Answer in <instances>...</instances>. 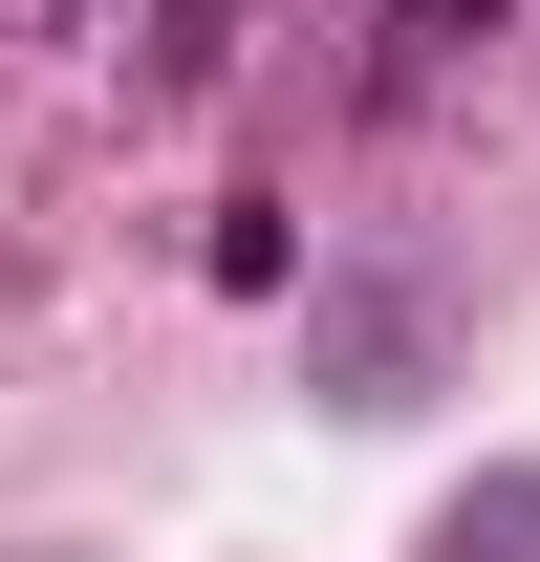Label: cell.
Here are the masks:
<instances>
[{
  "label": "cell",
  "mask_w": 540,
  "mask_h": 562,
  "mask_svg": "<svg viewBox=\"0 0 540 562\" xmlns=\"http://www.w3.org/2000/svg\"><path fill=\"white\" fill-rule=\"evenodd\" d=\"M497 44V0H390V44H368V109H432V66Z\"/></svg>",
  "instance_id": "6da1fadb"
},
{
  "label": "cell",
  "mask_w": 540,
  "mask_h": 562,
  "mask_svg": "<svg viewBox=\"0 0 540 562\" xmlns=\"http://www.w3.org/2000/svg\"><path fill=\"white\" fill-rule=\"evenodd\" d=\"M432 562H540V454H519V476H475L454 519H432Z\"/></svg>",
  "instance_id": "7a4b0ae2"
},
{
  "label": "cell",
  "mask_w": 540,
  "mask_h": 562,
  "mask_svg": "<svg viewBox=\"0 0 540 562\" xmlns=\"http://www.w3.org/2000/svg\"><path fill=\"white\" fill-rule=\"evenodd\" d=\"M238 66V0H151V87H216Z\"/></svg>",
  "instance_id": "3957f363"
},
{
  "label": "cell",
  "mask_w": 540,
  "mask_h": 562,
  "mask_svg": "<svg viewBox=\"0 0 540 562\" xmlns=\"http://www.w3.org/2000/svg\"><path fill=\"white\" fill-rule=\"evenodd\" d=\"M0 22H87V0H0Z\"/></svg>",
  "instance_id": "277c9868"
}]
</instances>
